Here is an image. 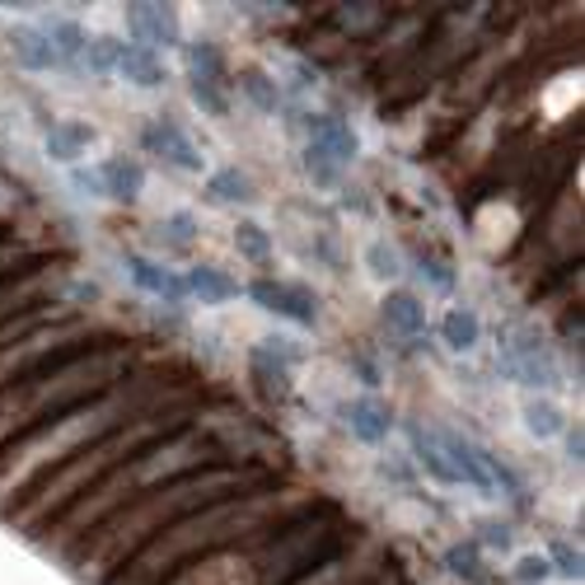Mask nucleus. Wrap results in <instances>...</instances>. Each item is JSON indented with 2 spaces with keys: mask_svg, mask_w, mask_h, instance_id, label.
<instances>
[{
  "mask_svg": "<svg viewBox=\"0 0 585 585\" xmlns=\"http://www.w3.org/2000/svg\"><path fill=\"white\" fill-rule=\"evenodd\" d=\"M502 375L506 380H516L525 389H553L558 384V365L553 357L539 347V342H516V338H506L502 342Z\"/></svg>",
  "mask_w": 585,
  "mask_h": 585,
  "instance_id": "1",
  "label": "nucleus"
},
{
  "mask_svg": "<svg viewBox=\"0 0 585 585\" xmlns=\"http://www.w3.org/2000/svg\"><path fill=\"white\" fill-rule=\"evenodd\" d=\"M248 295H254L258 305L268 314H277V318H295V324H305V328L318 324V300L305 286H286V281H254Z\"/></svg>",
  "mask_w": 585,
  "mask_h": 585,
  "instance_id": "2",
  "label": "nucleus"
},
{
  "mask_svg": "<svg viewBox=\"0 0 585 585\" xmlns=\"http://www.w3.org/2000/svg\"><path fill=\"white\" fill-rule=\"evenodd\" d=\"M127 29H132V38L136 47H179L183 43V29H179V14L165 10V5H132L127 10Z\"/></svg>",
  "mask_w": 585,
  "mask_h": 585,
  "instance_id": "3",
  "label": "nucleus"
},
{
  "mask_svg": "<svg viewBox=\"0 0 585 585\" xmlns=\"http://www.w3.org/2000/svg\"><path fill=\"white\" fill-rule=\"evenodd\" d=\"M140 146H146L150 155H159V159H169V165H179V169H188V173H198L202 169V155H198V146L183 136V127L179 122H150L146 127V136H140Z\"/></svg>",
  "mask_w": 585,
  "mask_h": 585,
  "instance_id": "4",
  "label": "nucleus"
},
{
  "mask_svg": "<svg viewBox=\"0 0 585 585\" xmlns=\"http://www.w3.org/2000/svg\"><path fill=\"white\" fill-rule=\"evenodd\" d=\"M305 132H310V146L324 150V155L333 159V165H351V159H357V150H361L357 132H351L342 117L310 113V117H305Z\"/></svg>",
  "mask_w": 585,
  "mask_h": 585,
  "instance_id": "5",
  "label": "nucleus"
},
{
  "mask_svg": "<svg viewBox=\"0 0 585 585\" xmlns=\"http://www.w3.org/2000/svg\"><path fill=\"white\" fill-rule=\"evenodd\" d=\"M10 47H14V61H20L24 70H38V76H47V70H66V61L57 57V47L47 43V33L38 24L10 29Z\"/></svg>",
  "mask_w": 585,
  "mask_h": 585,
  "instance_id": "6",
  "label": "nucleus"
},
{
  "mask_svg": "<svg viewBox=\"0 0 585 585\" xmlns=\"http://www.w3.org/2000/svg\"><path fill=\"white\" fill-rule=\"evenodd\" d=\"M113 70L127 76V85H140V90H159V85H165V61H159L155 52L136 47V43H122V38L113 47Z\"/></svg>",
  "mask_w": 585,
  "mask_h": 585,
  "instance_id": "7",
  "label": "nucleus"
},
{
  "mask_svg": "<svg viewBox=\"0 0 585 585\" xmlns=\"http://www.w3.org/2000/svg\"><path fill=\"white\" fill-rule=\"evenodd\" d=\"M127 272L140 291H150L159 300H169V305H183L188 300V286H183V277H173L169 268H159V262L150 258H140V254H127Z\"/></svg>",
  "mask_w": 585,
  "mask_h": 585,
  "instance_id": "8",
  "label": "nucleus"
},
{
  "mask_svg": "<svg viewBox=\"0 0 585 585\" xmlns=\"http://www.w3.org/2000/svg\"><path fill=\"white\" fill-rule=\"evenodd\" d=\"M347 421H351V436L365 440V446H380L394 427V417H389V407L380 398H351L347 403Z\"/></svg>",
  "mask_w": 585,
  "mask_h": 585,
  "instance_id": "9",
  "label": "nucleus"
},
{
  "mask_svg": "<svg viewBox=\"0 0 585 585\" xmlns=\"http://www.w3.org/2000/svg\"><path fill=\"white\" fill-rule=\"evenodd\" d=\"M38 29L47 33V43L57 47V57L66 61V70H76V76H80V57H85V47H90V33H85L76 20H43Z\"/></svg>",
  "mask_w": 585,
  "mask_h": 585,
  "instance_id": "10",
  "label": "nucleus"
},
{
  "mask_svg": "<svg viewBox=\"0 0 585 585\" xmlns=\"http://www.w3.org/2000/svg\"><path fill=\"white\" fill-rule=\"evenodd\" d=\"M99 173H103V192L117 202H136L140 188H146V169L136 159H109V165H99Z\"/></svg>",
  "mask_w": 585,
  "mask_h": 585,
  "instance_id": "11",
  "label": "nucleus"
},
{
  "mask_svg": "<svg viewBox=\"0 0 585 585\" xmlns=\"http://www.w3.org/2000/svg\"><path fill=\"white\" fill-rule=\"evenodd\" d=\"M384 324H389V328H398L403 338H421V333H427V310H421V300H417V295L394 291V295L384 300Z\"/></svg>",
  "mask_w": 585,
  "mask_h": 585,
  "instance_id": "12",
  "label": "nucleus"
},
{
  "mask_svg": "<svg viewBox=\"0 0 585 585\" xmlns=\"http://www.w3.org/2000/svg\"><path fill=\"white\" fill-rule=\"evenodd\" d=\"M90 146H94V127H90V122H57V127L47 132V155L66 159V165H70V159H80Z\"/></svg>",
  "mask_w": 585,
  "mask_h": 585,
  "instance_id": "13",
  "label": "nucleus"
},
{
  "mask_svg": "<svg viewBox=\"0 0 585 585\" xmlns=\"http://www.w3.org/2000/svg\"><path fill=\"white\" fill-rule=\"evenodd\" d=\"M183 286H188V295H198L202 305H225V300H239V286L225 272H216V268H192L183 277Z\"/></svg>",
  "mask_w": 585,
  "mask_h": 585,
  "instance_id": "14",
  "label": "nucleus"
},
{
  "mask_svg": "<svg viewBox=\"0 0 585 585\" xmlns=\"http://www.w3.org/2000/svg\"><path fill=\"white\" fill-rule=\"evenodd\" d=\"M520 417H525L529 436H539V440H553V436L566 431L562 407H558V403H548V398H525V403H520Z\"/></svg>",
  "mask_w": 585,
  "mask_h": 585,
  "instance_id": "15",
  "label": "nucleus"
},
{
  "mask_svg": "<svg viewBox=\"0 0 585 585\" xmlns=\"http://www.w3.org/2000/svg\"><path fill=\"white\" fill-rule=\"evenodd\" d=\"M440 338H446L450 351H473L477 338H483V324H477L473 310H446V318H440Z\"/></svg>",
  "mask_w": 585,
  "mask_h": 585,
  "instance_id": "16",
  "label": "nucleus"
},
{
  "mask_svg": "<svg viewBox=\"0 0 585 585\" xmlns=\"http://www.w3.org/2000/svg\"><path fill=\"white\" fill-rule=\"evenodd\" d=\"M407 440H413V454H417V464L427 469L436 483H446V487H459V477H454V469L446 464V454H440V446L431 440V431H421V427H413L407 431Z\"/></svg>",
  "mask_w": 585,
  "mask_h": 585,
  "instance_id": "17",
  "label": "nucleus"
},
{
  "mask_svg": "<svg viewBox=\"0 0 585 585\" xmlns=\"http://www.w3.org/2000/svg\"><path fill=\"white\" fill-rule=\"evenodd\" d=\"M239 90H244L248 99H254V109H258V113H268V117L286 109V94H281V85L268 76V70H258V66H254V70H244V85H239Z\"/></svg>",
  "mask_w": 585,
  "mask_h": 585,
  "instance_id": "18",
  "label": "nucleus"
},
{
  "mask_svg": "<svg viewBox=\"0 0 585 585\" xmlns=\"http://www.w3.org/2000/svg\"><path fill=\"white\" fill-rule=\"evenodd\" d=\"M206 198L211 202H248L254 198V183H248L239 169H221L206 179Z\"/></svg>",
  "mask_w": 585,
  "mask_h": 585,
  "instance_id": "19",
  "label": "nucleus"
},
{
  "mask_svg": "<svg viewBox=\"0 0 585 585\" xmlns=\"http://www.w3.org/2000/svg\"><path fill=\"white\" fill-rule=\"evenodd\" d=\"M446 566H450L459 581H469V585L487 581V572H483V543H459V548H450V553H446Z\"/></svg>",
  "mask_w": 585,
  "mask_h": 585,
  "instance_id": "20",
  "label": "nucleus"
},
{
  "mask_svg": "<svg viewBox=\"0 0 585 585\" xmlns=\"http://www.w3.org/2000/svg\"><path fill=\"white\" fill-rule=\"evenodd\" d=\"M183 57H188L192 80H216V85H221L225 61H221V52L211 47V43H188V47H183Z\"/></svg>",
  "mask_w": 585,
  "mask_h": 585,
  "instance_id": "21",
  "label": "nucleus"
},
{
  "mask_svg": "<svg viewBox=\"0 0 585 585\" xmlns=\"http://www.w3.org/2000/svg\"><path fill=\"white\" fill-rule=\"evenodd\" d=\"M235 248L248 258V262H268L272 258V239H268V229L262 225H254V221H244L239 229H235Z\"/></svg>",
  "mask_w": 585,
  "mask_h": 585,
  "instance_id": "22",
  "label": "nucleus"
},
{
  "mask_svg": "<svg viewBox=\"0 0 585 585\" xmlns=\"http://www.w3.org/2000/svg\"><path fill=\"white\" fill-rule=\"evenodd\" d=\"M365 268L375 272L380 281H394V277H403V258H398V248H389L384 239H375L365 248Z\"/></svg>",
  "mask_w": 585,
  "mask_h": 585,
  "instance_id": "23",
  "label": "nucleus"
},
{
  "mask_svg": "<svg viewBox=\"0 0 585 585\" xmlns=\"http://www.w3.org/2000/svg\"><path fill=\"white\" fill-rule=\"evenodd\" d=\"M113 47H117V38H90V47H85V57H80V70L113 76Z\"/></svg>",
  "mask_w": 585,
  "mask_h": 585,
  "instance_id": "24",
  "label": "nucleus"
},
{
  "mask_svg": "<svg viewBox=\"0 0 585 585\" xmlns=\"http://www.w3.org/2000/svg\"><path fill=\"white\" fill-rule=\"evenodd\" d=\"M192 103H198L202 113H211V117H225L229 113V103L221 99L216 80H192Z\"/></svg>",
  "mask_w": 585,
  "mask_h": 585,
  "instance_id": "25",
  "label": "nucleus"
},
{
  "mask_svg": "<svg viewBox=\"0 0 585 585\" xmlns=\"http://www.w3.org/2000/svg\"><path fill=\"white\" fill-rule=\"evenodd\" d=\"M305 169H310V179L318 183V188H338V165L318 150V146H310L305 150Z\"/></svg>",
  "mask_w": 585,
  "mask_h": 585,
  "instance_id": "26",
  "label": "nucleus"
},
{
  "mask_svg": "<svg viewBox=\"0 0 585 585\" xmlns=\"http://www.w3.org/2000/svg\"><path fill=\"white\" fill-rule=\"evenodd\" d=\"M417 277H421V281H431V291H440V295H450V291H454V277H450L446 268H440L436 258H427V254L417 258Z\"/></svg>",
  "mask_w": 585,
  "mask_h": 585,
  "instance_id": "27",
  "label": "nucleus"
},
{
  "mask_svg": "<svg viewBox=\"0 0 585 585\" xmlns=\"http://www.w3.org/2000/svg\"><path fill=\"white\" fill-rule=\"evenodd\" d=\"M548 566H553L558 576L576 581V576H581V553H572V548H566V543H553V553H548Z\"/></svg>",
  "mask_w": 585,
  "mask_h": 585,
  "instance_id": "28",
  "label": "nucleus"
},
{
  "mask_svg": "<svg viewBox=\"0 0 585 585\" xmlns=\"http://www.w3.org/2000/svg\"><path fill=\"white\" fill-rule=\"evenodd\" d=\"M548 576H553L548 558H520V562H516V581H520V585H543Z\"/></svg>",
  "mask_w": 585,
  "mask_h": 585,
  "instance_id": "29",
  "label": "nucleus"
},
{
  "mask_svg": "<svg viewBox=\"0 0 585 585\" xmlns=\"http://www.w3.org/2000/svg\"><path fill=\"white\" fill-rule=\"evenodd\" d=\"M70 183H76V192H90V198H109L99 169H76V173H70Z\"/></svg>",
  "mask_w": 585,
  "mask_h": 585,
  "instance_id": "30",
  "label": "nucleus"
},
{
  "mask_svg": "<svg viewBox=\"0 0 585 585\" xmlns=\"http://www.w3.org/2000/svg\"><path fill=\"white\" fill-rule=\"evenodd\" d=\"M165 235H173V239H179V244H188L192 235H198V221H192L188 211H173V216L165 221Z\"/></svg>",
  "mask_w": 585,
  "mask_h": 585,
  "instance_id": "31",
  "label": "nucleus"
},
{
  "mask_svg": "<svg viewBox=\"0 0 585 585\" xmlns=\"http://www.w3.org/2000/svg\"><path fill=\"white\" fill-rule=\"evenodd\" d=\"M487 548H510V529H502V525H487Z\"/></svg>",
  "mask_w": 585,
  "mask_h": 585,
  "instance_id": "32",
  "label": "nucleus"
}]
</instances>
